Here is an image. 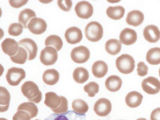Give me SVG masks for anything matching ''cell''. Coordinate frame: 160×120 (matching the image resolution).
I'll list each match as a JSON object with an SVG mask.
<instances>
[{
	"mask_svg": "<svg viewBox=\"0 0 160 120\" xmlns=\"http://www.w3.org/2000/svg\"><path fill=\"white\" fill-rule=\"evenodd\" d=\"M21 92L30 102L38 103L42 100V93L37 84L32 81L24 83L21 87Z\"/></svg>",
	"mask_w": 160,
	"mask_h": 120,
	"instance_id": "obj_1",
	"label": "cell"
},
{
	"mask_svg": "<svg viewBox=\"0 0 160 120\" xmlns=\"http://www.w3.org/2000/svg\"><path fill=\"white\" fill-rule=\"evenodd\" d=\"M116 65L120 72L127 75L133 71L135 68V61L131 55L123 54L117 58Z\"/></svg>",
	"mask_w": 160,
	"mask_h": 120,
	"instance_id": "obj_2",
	"label": "cell"
},
{
	"mask_svg": "<svg viewBox=\"0 0 160 120\" xmlns=\"http://www.w3.org/2000/svg\"><path fill=\"white\" fill-rule=\"evenodd\" d=\"M85 35L87 39L91 42H98L102 38L103 28L99 23L92 21L86 27Z\"/></svg>",
	"mask_w": 160,
	"mask_h": 120,
	"instance_id": "obj_3",
	"label": "cell"
},
{
	"mask_svg": "<svg viewBox=\"0 0 160 120\" xmlns=\"http://www.w3.org/2000/svg\"><path fill=\"white\" fill-rule=\"evenodd\" d=\"M26 73L22 68H12L8 70L6 78L10 85L16 86L25 78Z\"/></svg>",
	"mask_w": 160,
	"mask_h": 120,
	"instance_id": "obj_4",
	"label": "cell"
},
{
	"mask_svg": "<svg viewBox=\"0 0 160 120\" xmlns=\"http://www.w3.org/2000/svg\"><path fill=\"white\" fill-rule=\"evenodd\" d=\"M58 51L52 47H46L41 51L40 59L45 66L54 65L58 59Z\"/></svg>",
	"mask_w": 160,
	"mask_h": 120,
	"instance_id": "obj_5",
	"label": "cell"
},
{
	"mask_svg": "<svg viewBox=\"0 0 160 120\" xmlns=\"http://www.w3.org/2000/svg\"><path fill=\"white\" fill-rule=\"evenodd\" d=\"M71 59L74 62L78 64H82L88 61L90 57L89 49L84 46L76 47L71 51Z\"/></svg>",
	"mask_w": 160,
	"mask_h": 120,
	"instance_id": "obj_6",
	"label": "cell"
},
{
	"mask_svg": "<svg viewBox=\"0 0 160 120\" xmlns=\"http://www.w3.org/2000/svg\"><path fill=\"white\" fill-rule=\"evenodd\" d=\"M142 88L149 95H154L160 91V81L155 77H149L143 80Z\"/></svg>",
	"mask_w": 160,
	"mask_h": 120,
	"instance_id": "obj_7",
	"label": "cell"
},
{
	"mask_svg": "<svg viewBox=\"0 0 160 120\" xmlns=\"http://www.w3.org/2000/svg\"><path fill=\"white\" fill-rule=\"evenodd\" d=\"M75 10L78 16L82 19H88L92 17L93 14V8L88 1L78 2L76 5Z\"/></svg>",
	"mask_w": 160,
	"mask_h": 120,
	"instance_id": "obj_8",
	"label": "cell"
},
{
	"mask_svg": "<svg viewBox=\"0 0 160 120\" xmlns=\"http://www.w3.org/2000/svg\"><path fill=\"white\" fill-rule=\"evenodd\" d=\"M112 110V104L109 100L101 98L96 102L94 106V111L100 117L108 115Z\"/></svg>",
	"mask_w": 160,
	"mask_h": 120,
	"instance_id": "obj_9",
	"label": "cell"
},
{
	"mask_svg": "<svg viewBox=\"0 0 160 120\" xmlns=\"http://www.w3.org/2000/svg\"><path fill=\"white\" fill-rule=\"evenodd\" d=\"M47 24L42 18H35L28 23V28L30 32L35 35H41L46 31Z\"/></svg>",
	"mask_w": 160,
	"mask_h": 120,
	"instance_id": "obj_10",
	"label": "cell"
},
{
	"mask_svg": "<svg viewBox=\"0 0 160 120\" xmlns=\"http://www.w3.org/2000/svg\"><path fill=\"white\" fill-rule=\"evenodd\" d=\"M18 44L26 50L28 53V60L32 61L37 56L38 47L33 40L29 38H25L20 40Z\"/></svg>",
	"mask_w": 160,
	"mask_h": 120,
	"instance_id": "obj_11",
	"label": "cell"
},
{
	"mask_svg": "<svg viewBox=\"0 0 160 120\" xmlns=\"http://www.w3.org/2000/svg\"><path fill=\"white\" fill-rule=\"evenodd\" d=\"M65 37L68 43L72 45L78 43L82 40V31L77 27H71L66 31Z\"/></svg>",
	"mask_w": 160,
	"mask_h": 120,
	"instance_id": "obj_12",
	"label": "cell"
},
{
	"mask_svg": "<svg viewBox=\"0 0 160 120\" xmlns=\"http://www.w3.org/2000/svg\"><path fill=\"white\" fill-rule=\"evenodd\" d=\"M138 35L134 30L126 28L120 33V42L126 45H132L136 42Z\"/></svg>",
	"mask_w": 160,
	"mask_h": 120,
	"instance_id": "obj_13",
	"label": "cell"
},
{
	"mask_svg": "<svg viewBox=\"0 0 160 120\" xmlns=\"http://www.w3.org/2000/svg\"><path fill=\"white\" fill-rule=\"evenodd\" d=\"M18 43L15 39L7 38L1 44L2 51L5 54L10 57L13 56L18 52L19 49Z\"/></svg>",
	"mask_w": 160,
	"mask_h": 120,
	"instance_id": "obj_14",
	"label": "cell"
},
{
	"mask_svg": "<svg viewBox=\"0 0 160 120\" xmlns=\"http://www.w3.org/2000/svg\"><path fill=\"white\" fill-rule=\"evenodd\" d=\"M146 40L150 43L158 42L160 39V31L156 26L150 25L146 27L143 31Z\"/></svg>",
	"mask_w": 160,
	"mask_h": 120,
	"instance_id": "obj_15",
	"label": "cell"
},
{
	"mask_svg": "<svg viewBox=\"0 0 160 120\" xmlns=\"http://www.w3.org/2000/svg\"><path fill=\"white\" fill-rule=\"evenodd\" d=\"M143 98V97L140 93L137 91H131L126 97V103L130 108H138L142 103Z\"/></svg>",
	"mask_w": 160,
	"mask_h": 120,
	"instance_id": "obj_16",
	"label": "cell"
},
{
	"mask_svg": "<svg viewBox=\"0 0 160 120\" xmlns=\"http://www.w3.org/2000/svg\"><path fill=\"white\" fill-rule=\"evenodd\" d=\"M144 20L143 13L138 10H134L128 13L126 22L128 25L137 27L141 25Z\"/></svg>",
	"mask_w": 160,
	"mask_h": 120,
	"instance_id": "obj_17",
	"label": "cell"
},
{
	"mask_svg": "<svg viewBox=\"0 0 160 120\" xmlns=\"http://www.w3.org/2000/svg\"><path fill=\"white\" fill-rule=\"evenodd\" d=\"M122 81L121 78L117 75L110 76L105 81L106 88L112 92L119 91L122 85Z\"/></svg>",
	"mask_w": 160,
	"mask_h": 120,
	"instance_id": "obj_18",
	"label": "cell"
},
{
	"mask_svg": "<svg viewBox=\"0 0 160 120\" xmlns=\"http://www.w3.org/2000/svg\"><path fill=\"white\" fill-rule=\"evenodd\" d=\"M108 67L106 62L102 61H96L93 64L92 71L93 75L96 78H102L108 73Z\"/></svg>",
	"mask_w": 160,
	"mask_h": 120,
	"instance_id": "obj_19",
	"label": "cell"
},
{
	"mask_svg": "<svg viewBox=\"0 0 160 120\" xmlns=\"http://www.w3.org/2000/svg\"><path fill=\"white\" fill-rule=\"evenodd\" d=\"M59 74L56 70H47L42 75V80L46 85H54L58 82L59 80Z\"/></svg>",
	"mask_w": 160,
	"mask_h": 120,
	"instance_id": "obj_20",
	"label": "cell"
},
{
	"mask_svg": "<svg viewBox=\"0 0 160 120\" xmlns=\"http://www.w3.org/2000/svg\"><path fill=\"white\" fill-rule=\"evenodd\" d=\"M11 96L8 90L0 87V112H5L9 108Z\"/></svg>",
	"mask_w": 160,
	"mask_h": 120,
	"instance_id": "obj_21",
	"label": "cell"
},
{
	"mask_svg": "<svg viewBox=\"0 0 160 120\" xmlns=\"http://www.w3.org/2000/svg\"><path fill=\"white\" fill-rule=\"evenodd\" d=\"M61 96H58L55 93L52 92H47L45 94V105L51 109L58 108L61 103Z\"/></svg>",
	"mask_w": 160,
	"mask_h": 120,
	"instance_id": "obj_22",
	"label": "cell"
},
{
	"mask_svg": "<svg viewBox=\"0 0 160 120\" xmlns=\"http://www.w3.org/2000/svg\"><path fill=\"white\" fill-rule=\"evenodd\" d=\"M36 18V15L33 10L26 8L21 11L18 16V22L25 28H28V21L32 18Z\"/></svg>",
	"mask_w": 160,
	"mask_h": 120,
	"instance_id": "obj_23",
	"label": "cell"
},
{
	"mask_svg": "<svg viewBox=\"0 0 160 120\" xmlns=\"http://www.w3.org/2000/svg\"><path fill=\"white\" fill-rule=\"evenodd\" d=\"M106 13L108 18L113 20L121 19L124 17L125 9L121 6L108 7Z\"/></svg>",
	"mask_w": 160,
	"mask_h": 120,
	"instance_id": "obj_24",
	"label": "cell"
},
{
	"mask_svg": "<svg viewBox=\"0 0 160 120\" xmlns=\"http://www.w3.org/2000/svg\"><path fill=\"white\" fill-rule=\"evenodd\" d=\"M89 75L88 71L83 68H76L73 73V78L78 84H83L88 81Z\"/></svg>",
	"mask_w": 160,
	"mask_h": 120,
	"instance_id": "obj_25",
	"label": "cell"
},
{
	"mask_svg": "<svg viewBox=\"0 0 160 120\" xmlns=\"http://www.w3.org/2000/svg\"><path fill=\"white\" fill-rule=\"evenodd\" d=\"M122 48L121 43L118 40L111 39L108 40L105 44L107 52L112 55H115L119 53Z\"/></svg>",
	"mask_w": 160,
	"mask_h": 120,
	"instance_id": "obj_26",
	"label": "cell"
},
{
	"mask_svg": "<svg viewBox=\"0 0 160 120\" xmlns=\"http://www.w3.org/2000/svg\"><path fill=\"white\" fill-rule=\"evenodd\" d=\"M147 61L151 65H158L160 64V48H151L147 52Z\"/></svg>",
	"mask_w": 160,
	"mask_h": 120,
	"instance_id": "obj_27",
	"label": "cell"
},
{
	"mask_svg": "<svg viewBox=\"0 0 160 120\" xmlns=\"http://www.w3.org/2000/svg\"><path fill=\"white\" fill-rule=\"evenodd\" d=\"M79 114L69 111L63 114H52L45 120H78Z\"/></svg>",
	"mask_w": 160,
	"mask_h": 120,
	"instance_id": "obj_28",
	"label": "cell"
},
{
	"mask_svg": "<svg viewBox=\"0 0 160 120\" xmlns=\"http://www.w3.org/2000/svg\"><path fill=\"white\" fill-rule=\"evenodd\" d=\"M45 45L46 47L51 46L58 51L62 48L63 42L62 39L58 36L51 35L46 39Z\"/></svg>",
	"mask_w": 160,
	"mask_h": 120,
	"instance_id": "obj_29",
	"label": "cell"
},
{
	"mask_svg": "<svg viewBox=\"0 0 160 120\" xmlns=\"http://www.w3.org/2000/svg\"><path fill=\"white\" fill-rule=\"evenodd\" d=\"M18 111H22L28 112L31 115V118L36 117L38 112V107L32 102L22 103L18 106Z\"/></svg>",
	"mask_w": 160,
	"mask_h": 120,
	"instance_id": "obj_30",
	"label": "cell"
},
{
	"mask_svg": "<svg viewBox=\"0 0 160 120\" xmlns=\"http://www.w3.org/2000/svg\"><path fill=\"white\" fill-rule=\"evenodd\" d=\"M72 108L74 112L79 115H84L88 111V106L87 103L82 99H75L73 101Z\"/></svg>",
	"mask_w": 160,
	"mask_h": 120,
	"instance_id": "obj_31",
	"label": "cell"
},
{
	"mask_svg": "<svg viewBox=\"0 0 160 120\" xmlns=\"http://www.w3.org/2000/svg\"><path fill=\"white\" fill-rule=\"evenodd\" d=\"M28 58V53L26 50L21 47H19L18 52L15 55L10 57L13 62L20 65L25 64Z\"/></svg>",
	"mask_w": 160,
	"mask_h": 120,
	"instance_id": "obj_32",
	"label": "cell"
},
{
	"mask_svg": "<svg viewBox=\"0 0 160 120\" xmlns=\"http://www.w3.org/2000/svg\"><path fill=\"white\" fill-rule=\"evenodd\" d=\"M99 89V85L95 82H90L84 87V91L88 93V96L90 98L95 97L96 94L98 93Z\"/></svg>",
	"mask_w": 160,
	"mask_h": 120,
	"instance_id": "obj_33",
	"label": "cell"
},
{
	"mask_svg": "<svg viewBox=\"0 0 160 120\" xmlns=\"http://www.w3.org/2000/svg\"><path fill=\"white\" fill-rule=\"evenodd\" d=\"M23 27L19 23H14L10 25L8 32L10 35L17 37L21 35L23 32Z\"/></svg>",
	"mask_w": 160,
	"mask_h": 120,
	"instance_id": "obj_34",
	"label": "cell"
},
{
	"mask_svg": "<svg viewBox=\"0 0 160 120\" xmlns=\"http://www.w3.org/2000/svg\"><path fill=\"white\" fill-rule=\"evenodd\" d=\"M61 102L59 106L55 109H52L55 113L63 114L68 112V102L65 97L61 96Z\"/></svg>",
	"mask_w": 160,
	"mask_h": 120,
	"instance_id": "obj_35",
	"label": "cell"
},
{
	"mask_svg": "<svg viewBox=\"0 0 160 120\" xmlns=\"http://www.w3.org/2000/svg\"><path fill=\"white\" fill-rule=\"evenodd\" d=\"M58 7L65 12L69 11L71 10L72 5V1L70 0H59L58 1Z\"/></svg>",
	"mask_w": 160,
	"mask_h": 120,
	"instance_id": "obj_36",
	"label": "cell"
},
{
	"mask_svg": "<svg viewBox=\"0 0 160 120\" xmlns=\"http://www.w3.org/2000/svg\"><path fill=\"white\" fill-rule=\"evenodd\" d=\"M31 115L28 112L22 111H18L14 115L12 120H31Z\"/></svg>",
	"mask_w": 160,
	"mask_h": 120,
	"instance_id": "obj_37",
	"label": "cell"
},
{
	"mask_svg": "<svg viewBox=\"0 0 160 120\" xmlns=\"http://www.w3.org/2000/svg\"><path fill=\"white\" fill-rule=\"evenodd\" d=\"M138 74L140 77H144L148 75V66L143 62H140L138 64Z\"/></svg>",
	"mask_w": 160,
	"mask_h": 120,
	"instance_id": "obj_38",
	"label": "cell"
},
{
	"mask_svg": "<svg viewBox=\"0 0 160 120\" xmlns=\"http://www.w3.org/2000/svg\"><path fill=\"white\" fill-rule=\"evenodd\" d=\"M28 1H9L10 5L14 8H19L26 5Z\"/></svg>",
	"mask_w": 160,
	"mask_h": 120,
	"instance_id": "obj_39",
	"label": "cell"
},
{
	"mask_svg": "<svg viewBox=\"0 0 160 120\" xmlns=\"http://www.w3.org/2000/svg\"><path fill=\"white\" fill-rule=\"evenodd\" d=\"M150 118L151 120H160V108H155L152 111Z\"/></svg>",
	"mask_w": 160,
	"mask_h": 120,
	"instance_id": "obj_40",
	"label": "cell"
},
{
	"mask_svg": "<svg viewBox=\"0 0 160 120\" xmlns=\"http://www.w3.org/2000/svg\"><path fill=\"white\" fill-rule=\"evenodd\" d=\"M137 120H147L146 118H138V119H137Z\"/></svg>",
	"mask_w": 160,
	"mask_h": 120,
	"instance_id": "obj_41",
	"label": "cell"
},
{
	"mask_svg": "<svg viewBox=\"0 0 160 120\" xmlns=\"http://www.w3.org/2000/svg\"><path fill=\"white\" fill-rule=\"evenodd\" d=\"M0 120H8L6 118H0Z\"/></svg>",
	"mask_w": 160,
	"mask_h": 120,
	"instance_id": "obj_42",
	"label": "cell"
},
{
	"mask_svg": "<svg viewBox=\"0 0 160 120\" xmlns=\"http://www.w3.org/2000/svg\"><path fill=\"white\" fill-rule=\"evenodd\" d=\"M159 77H160V68L159 70Z\"/></svg>",
	"mask_w": 160,
	"mask_h": 120,
	"instance_id": "obj_43",
	"label": "cell"
},
{
	"mask_svg": "<svg viewBox=\"0 0 160 120\" xmlns=\"http://www.w3.org/2000/svg\"><path fill=\"white\" fill-rule=\"evenodd\" d=\"M39 120L36 119V120Z\"/></svg>",
	"mask_w": 160,
	"mask_h": 120,
	"instance_id": "obj_44",
	"label": "cell"
}]
</instances>
